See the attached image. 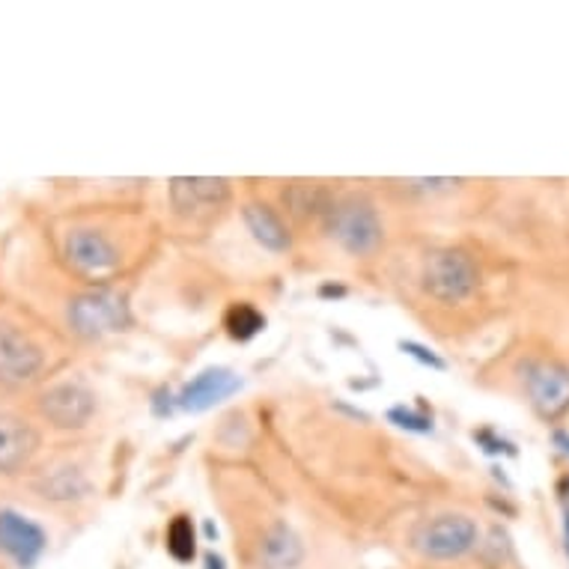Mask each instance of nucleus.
<instances>
[{
	"mask_svg": "<svg viewBox=\"0 0 569 569\" xmlns=\"http://www.w3.org/2000/svg\"><path fill=\"white\" fill-rule=\"evenodd\" d=\"M326 218L328 236L346 253H352V257H370V253L379 251V244L385 239V227L370 200H365V197H346L340 203H331Z\"/></svg>",
	"mask_w": 569,
	"mask_h": 569,
	"instance_id": "1",
	"label": "nucleus"
},
{
	"mask_svg": "<svg viewBox=\"0 0 569 569\" xmlns=\"http://www.w3.org/2000/svg\"><path fill=\"white\" fill-rule=\"evenodd\" d=\"M423 290L441 305H462L480 287V271L466 251L445 248L427 257L423 262Z\"/></svg>",
	"mask_w": 569,
	"mask_h": 569,
	"instance_id": "2",
	"label": "nucleus"
},
{
	"mask_svg": "<svg viewBox=\"0 0 569 569\" xmlns=\"http://www.w3.org/2000/svg\"><path fill=\"white\" fill-rule=\"evenodd\" d=\"M480 528L462 513H441L420 522L411 533V546L427 560H459L475 549Z\"/></svg>",
	"mask_w": 569,
	"mask_h": 569,
	"instance_id": "3",
	"label": "nucleus"
},
{
	"mask_svg": "<svg viewBox=\"0 0 569 569\" xmlns=\"http://www.w3.org/2000/svg\"><path fill=\"white\" fill-rule=\"evenodd\" d=\"M528 400L537 415L558 420L569 411V367L558 361H525L519 367Z\"/></svg>",
	"mask_w": 569,
	"mask_h": 569,
	"instance_id": "4",
	"label": "nucleus"
},
{
	"mask_svg": "<svg viewBox=\"0 0 569 569\" xmlns=\"http://www.w3.org/2000/svg\"><path fill=\"white\" fill-rule=\"evenodd\" d=\"M129 322V305L120 292L93 290L78 296L69 305V326L81 337H104L120 331Z\"/></svg>",
	"mask_w": 569,
	"mask_h": 569,
	"instance_id": "5",
	"label": "nucleus"
},
{
	"mask_svg": "<svg viewBox=\"0 0 569 569\" xmlns=\"http://www.w3.org/2000/svg\"><path fill=\"white\" fill-rule=\"evenodd\" d=\"M46 367V352L33 343L21 328L0 322V385H19L33 382L39 370Z\"/></svg>",
	"mask_w": 569,
	"mask_h": 569,
	"instance_id": "6",
	"label": "nucleus"
},
{
	"mask_svg": "<svg viewBox=\"0 0 569 569\" xmlns=\"http://www.w3.org/2000/svg\"><path fill=\"white\" fill-rule=\"evenodd\" d=\"M93 411L96 397L78 382H60L39 397V415L57 430H81Z\"/></svg>",
	"mask_w": 569,
	"mask_h": 569,
	"instance_id": "7",
	"label": "nucleus"
},
{
	"mask_svg": "<svg viewBox=\"0 0 569 569\" xmlns=\"http://www.w3.org/2000/svg\"><path fill=\"white\" fill-rule=\"evenodd\" d=\"M48 549L46 531L33 519L16 513V510H0V551L19 569H33Z\"/></svg>",
	"mask_w": 569,
	"mask_h": 569,
	"instance_id": "8",
	"label": "nucleus"
},
{
	"mask_svg": "<svg viewBox=\"0 0 569 569\" xmlns=\"http://www.w3.org/2000/svg\"><path fill=\"white\" fill-rule=\"evenodd\" d=\"M66 260L84 274H108L120 266V253L99 230H72L66 236Z\"/></svg>",
	"mask_w": 569,
	"mask_h": 569,
	"instance_id": "9",
	"label": "nucleus"
},
{
	"mask_svg": "<svg viewBox=\"0 0 569 569\" xmlns=\"http://www.w3.org/2000/svg\"><path fill=\"white\" fill-rule=\"evenodd\" d=\"M242 388V379L224 367H212V370H203L200 376H194L191 382L179 391L177 402L179 409L186 411H206L218 406V402H224L227 397H233L236 391Z\"/></svg>",
	"mask_w": 569,
	"mask_h": 569,
	"instance_id": "10",
	"label": "nucleus"
},
{
	"mask_svg": "<svg viewBox=\"0 0 569 569\" xmlns=\"http://www.w3.org/2000/svg\"><path fill=\"white\" fill-rule=\"evenodd\" d=\"M39 448V432L19 415H0V475H16Z\"/></svg>",
	"mask_w": 569,
	"mask_h": 569,
	"instance_id": "11",
	"label": "nucleus"
},
{
	"mask_svg": "<svg viewBox=\"0 0 569 569\" xmlns=\"http://www.w3.org/2000/svg\"><path fill=\"white\" fill-rule=\"evenodd\" d=\"M253 560L260 569H296L305 560V546L290 525L274 522L262 531Z\"/></svg>",
	"mask_w": 569,
	"mask_h": 569,
	"instance_id": "12",
	"label": "nucleus"
},
{
	"mask_svg": "<svg viewBox=\"0 0 569 569\" xmlns=\"http://www.w3.org/2000/svg\"><path fill=\"white\" fill-rule=\"evenodd\" d=\"M170 200L179 212L197 216L206 209H218L230 200V182L227 179H173L170 182Z\"/></svg>",
	"mask_w": 569,
	"mask_h": 569,
	"instance_id": "13",
	"label": "nucleus"
},
{
	"mask_svg": "<svg viewBox=\"0 0 569 569\" xmlns=\"http://www.w3.org/2000/svg\"><path fill=\"white\" fill-rule=\"evenodd\" d=\"M242 218H244V227H248V233L257 239V242L271 253H283L290 251V230L287 224L280 221V216L266 203H248L242 209Z\"/></svg>",
	"mask_w": 569,
	"mask_h": 569,
	"instance_id": "14",
	"label": "nucleus"
},
{
	"mask_svg": "<svg viewBox=\"0 0 569 569\" xmlns=\"http://www.w3.org/2000/svg\"><path fill=\"white\" fill-rule=\"evenodd\" d=\"M39 489H42V495L51 498V501H76V498H81V495L90 489V483H87V477L81 475L78 468L66 466L48 471V475L42 477Z\"/></svg>",
	"mask_w": 569,
	"mask_h": 569,
	"instance_id": "15",
	"label": "nucleus"
},
{
	"mask_svg": "<svg viewBox=\"0 0 569 569\" xmlns=\"http://www.w3.org/2000/svg\"><path fill=\"white\" fill-rule=\"evenodd\" d=\"M266 328V317H262L260 310L242 301V305H233L230 313H227V331L233 340H251Z\"/></svg>",
	"mask_w": 569,
	"mask_h": 569,
	"instance_id": "16",
	"label": "nucleus"
},
{
	"mask_svg": "<svg viewBox=\"0 0 569 569\" xmlns=\"http://www.w3.org/2000/svg\"><path fill=\"white\" fill-rule=\"evenodd\" d=\"M168 551L179 563H191L197 555V537H194V525L188 516H177L168 528Z\"/></svg>",
	"mask_w": 569,
	"mask_h": 569,
	"instance_id": "17",
	"label": "nucleus"
},
{
	"mask_svg": "<svg viewBox=\"0 0 569 569\" xmlns=\"http://www.w3.org/2000/svg\"><path fill=\"white\" fill-rule=\"evenodd\" d=\"M391 418L400 420V427L411 432H432V420L423 418V415H415L411 409H393Z\"/></svg>",
	"mask_w": 569,
	"mask_h": 569,
	"instance_id": "18",
	"label": "nucleus"
},
{
	"mask_svg": "<svg viewBox=\"0 0 569 569\" xmlns=\"http://www.w3.org/2000/svg\"><path fill=\"white\" fill-rule=\"evenodd\" d=\"M402 349H406L411 358H418L420 365L432 367V370H445V361H441L439 355L432 352V349H423V346H418V343H402Z\"/></svg>",
	"mask_w": 569,
	"mask_h": 569,
	"instance_id": "19",
	"label": "nucleus"
},
{
	"mask_svg": "<svg viewBox=\"0 0 569 569\" xmlns=\"http://www.w3.org/2000/svg\"><path fill=\"white\" fill-rule=\"evenodd\" d=\"M551 441H555V448L563 450V453H567V457H569V432L567 430H555V432H551Z\"/></svg>",
	"mask_w": 569,
	"mask_h": 569,
	"instance_id": "20",
	"label": "nucleus"
},
{
	"mask_svg": "<svg viewBox=\"0 0 569 569\" xmlns=\"http://www.w3.org/2000/svg\"><path fill=\"white\" fill-rule=\"evenodd\" d=\"M563 542H567V551H569V507L563 505Z\"/></svg>",
	"mask_w": 569,
	"mask_h": 569,
	"instance_id": "21",
	"label": "nucleus"
},
{
	"mask_svg": "<svg viewBox=\"0 0 569 569\" xmlns=\"http://www.w3.org/2000/svg\"><path fill=\"white\" fill-rule=\"evenodd\" d=\"M224 563H221V558H216V555H209V569H221Z\"/></svg>",
	"mask_w": 569,
	"mask_h": 569,
	"instance_id": "22",
	"label": "nucleus"
}]
</instances>
